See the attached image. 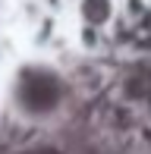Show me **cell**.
<instances>
[]
</instances>
